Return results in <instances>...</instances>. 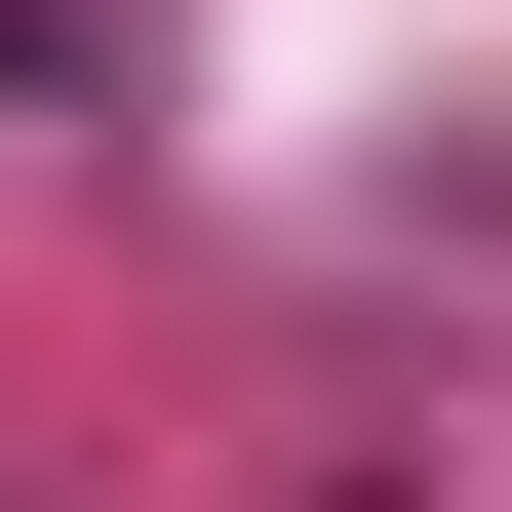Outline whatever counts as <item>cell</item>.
Listing matches in <instances>:
<instances>
[{
    "label": "cell",
    "instance_id": "obj_1",
    "mask_svg": "<svg viewBox=\"0 0 512 512\" xmlns=\"http://www.w3.org/2000/svg\"><path fill=\"white\" fill-rule=\"evenodd\" d=\"M0 119H79V0H0Z\"/></svg>",
    "mask_w": 512,
    "mask_h": 512
}]
</instances>
